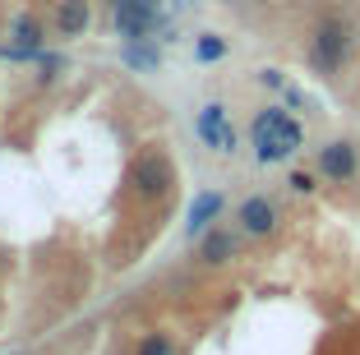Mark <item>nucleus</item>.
Masks as SVG:
<instances>
[{
	"mask_svg": "<svg viewBox=\"0 0 360 355\" xmlns=\"http://www.w3.org/2000/svg\"><path fill=\"white\" fill-rule=\"evenodd\" d=\"M300 143H305V134H300V125L282 111V106H268V111L255 115V153H259L264 167L268 162H286Z\"/></svg>",
	"mask_w": 360,
	"mask_h": 355,
	"instance_id": "obj_1",
	"label": "nucleus"
},
{
	"mask_svg": "<svg viewBox=\"0 0 360 355\" xmlns=\"http://www.w3.org/2000/svg\"><path fill=\"white\" fill-rule=\"evenodd\" d=\"M351 51H356V28L347 19H323L309 37V65L319 74H342Z\"/></svg>",
	"mask_w": 360,
	"mask_h": 355,
	"instance_id": "obj_2",
	"label": "nucleus"
},
{
	"mask_svg": "<svg viewBox=\"0 0 360 355\" xmlns=\"http://www.w3.org/2000/svg\"><path fill=\"white\" fill-rule=\"evenodd\" d=\"M194 129H199V138L212 153H236V129H231V120H226V106L208 102L199 111V120H194Z\"/></svg>",
	"mask_w": 360,
	"mask_h": 355,
	"instance_id": "obj_3",
	"label": "nucleus"
},
{
	"mask_svg": "<svg viewBox=\"0 0 360 355\" xmlns=\"http://www.w3.org/2000/svg\"><path fill=\"white\" fill-rule=\"evenodd\" d=\"M153 23H158V14H153L148 0H116V28H120V37L143 42V37L153 32Z\"/></svg>",
	"mask_w": 360,
	"mask_h": 355,
	"instance_id": "obj_4",
	"label": "nucleus"
},
{
	"mask_svg": "<svg viewBox=\"0 0 360 355\" xmlns=\"http://www.w3.org/2000/svg\"><path fill=\"white\" fill-rule=\"evenodd\" d=\"M319 171H323L328 180H351V176H356V148H351V143L319 148Z\"/></svg>",
	"mask_w": 360,
	"mask_h": 355,
	"instance_id": "obj_5",
	"label": "nucleus"
},
{
	"mask_svg": "<svg viewBox=\"0 0 360 355\" xmlns=\"http://www.w3.org/2000/svg\"><path fill=\"white\" fill-rule=\"evenodd\" d=\"M240 226L250 231V235H268V231L277 226V212L268 199H245L240 203Z\"/></svg>",
	"mask_w": 360,
	"mask_h": 355,
	"instance_id": "obj_6",
	"label": "nucleus"
},
{
	"mask_svg": "<svg viewBox=\"0 0 360 355\" xmlns=\"http://www.w3.org/2000/svg\"><path fill=\"white\" fill-rule=\"evenodd\" d=\"M88 19H93V14H88V0H60V5H56V28H60L65 37H79V32L88 28Z\"/></svg>",
	"mask_w": 360,
	"mask_h": 355,
	"instance_id": "obj_7",
	"label": "nucleus"
},
{
	"mask_svg": "<svg viewBox=\"0 0 360 355\" xmlns=\"http://www.w3.org/2000/svg\"><path fill=\"white\" fill-rule=\"evenodd\" d=\"M134 185H139V194H162V185H167V162L143 157L134 167Z\"/></svg>",
	"mask_w": 360,
	"mask_h": 355,
	"instance_id": "obj_8",
	"label": "nucleus"
},
{
	"mask_svg": "<svg viewBox=\"0 0 360 355\" xmlns=\"http://www.w3.org/2000/svg\"><path fill=\"white\" fill-rule=\"evenodd\" d=\"M231 254H236V235H231V231H212L208 240H203L199 259H203V263H226Z\"/></svg>",
	"mask_w": 360,
	"mask_h": 355,
	"instance_id": "obj_9",
	"label": "nucleus"
},
{
	"mask_svg": "<svg viewBox=\"0 0 360 355\" xmlns=\"http://www.w3.org/2000/svg\"><path fill=\"white\" fill-rule=\"evenodd\" d=\"M222 212V194H199L190 203V231H208V221Z\"/></svg>",
	"mask_w": 360,
	"mask_h": 355,
	"instance_id": "obj_10",
	"label": "nucleus"
},
{
	"mask_svg": "<svg viewBox=\"0 0 360 355\" xmlns=\"http://www.w3.org/2000/svg\"><path fill=\"white\" fill-rule=\"evenodd\" d=\"M14 37H19V46H14L10 56H28V51H37V42H42V28H37V19L23 14V19L14 23Z\"/></svg>",
	"mask_w": 360,
	"mask_h": 355,
	"instance_id": "obj_11",
	"label": "nucleus"
},
{
	"mask_svg": "<svg viewBox=\"0 0 360 355\" xmlns=\"http://www.w3.org/2000/svg\"><path fill=\"white\" fill-rule=\"evenodd\" d=\"M194 51H199V60H222V56H226V42L217 37V32H203Z\"/></svg>",
	"mask_w": 360,
	"mask_h": 355,
	"instance_id": "obj_12",
	"label": "nucleus"
},
{
	"mask_svg": "<svg viewBox=\"0 0 360 355\" xmlns=\"http://www.w3.org/2000/svg\"><path fill=\"white\" fill-rule=\"evenodd\" d=\"M125 60L134 65V70H158V60H162V56H158V51H148V46H139V42H134V46H125Z\"/></svg>",
	"mask_w": 360,
	"mask_h": 355,
	"instance_id": "obj_13",
	"label": "nucleus"
},
{
	"mask_svg": "<svg viewBox=\"0 0 360 355\" xmlns=\"http://www.w3.org/2000/svg\"><path fill=\"white\" fill-rule=\"evenodd\" d=\"M139 355H171V342L167 337H148V342L139 346Z\"/></svg>",
	"mask_w": 360,
	"mask_h": 355,
	"instance_id": "obj_14",
	"label": "nucleus"
},
{
	"mask_svg": "<svg viewBox=\"0 0 360 355\" xmlns=\"http://www.w3.org/2000/svg\"><path fill=\"white\" fill-rule=\"evenodd\" d=\"M291 189H300V194H309V189H314V180H309L305 171H296V176H291Z\"/></svg>",
	"mask_w": 360,
	"mask_h": 355,
	"instance_id": "obj_15",
	"label": "nucleus"
},
{
	"mask_svg": "<svg viewBox=\"0 0 360 355\" xmlns=\"http://www.w3.org/2000/svg\"><path fill=\"white\" fill-rule=\"evenodd\" d=\"M259 5H264V0H259Z\"/></svg>",
	"mask_w": 360,
	"mask_h": 355,
	"instance_id": "obj_16",
	"label": "nucleus"
}]
</instances>
